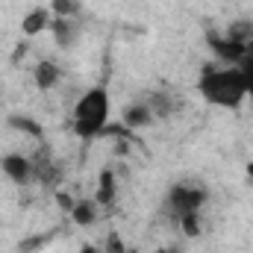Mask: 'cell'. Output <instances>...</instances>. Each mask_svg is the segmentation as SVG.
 Wrapping results in <instances>:
<instances>
[{"label": "cell", "mask_w": 253, "mask_h": 253, "mask_svg": "<svg viewBox=\"0 0 253 253\" xmlns=\"http://www.w3.org/2000/svg\"><path fill=\"white\" fill-rule=\"evenodd\" d=\"M197 91L209 106L218 109H239L248 100V88L239 65H206L197 77Z\"/></svg>", "instance_id": "6da1fadb"}, {"label": "cell", "mask_w": 253, "mask_h": 253, "mask_svg": "<svg viewBox=\"0 0 253 253\" xmlns=\"http://www.w3.org/2000/svg\"><path fill=\"white\" fill-rule=\"evenodd\" d=\"M109 112H112V97H109V88L106 85H91L88 91H83V97L77 100L74 106V132L83 138V141H91L97 135L106 132L109 126Z\"/></svg>", "instance_id": "7a4b0ae2"}, {"label": "cell", "mask_w": 253, "mask_h": 253, "mask_svg": "<svg viewBox=\"0 0 253 253\" xmlns=\"http://www.w3.org/2000/svg\"><path fill=\"white\" fill-rule=\"evenodd\" d=\"M206 200H209V191L203 183H194V180H180V183H174L168 194H165V215L174 221V224H180V221H186V218H194V215H200V209L206 206Z\"/></svg>", "instance_id": "3957f363"}, {"label": "cell", "mask_w": 253, "mask_h": 253, "mask_svg": "<svg viewBox=\"0 0 253 253\" xmlns=\"http://www.w3.org/2000/svg\"><path fill=\"white\" fill-rule=\"evenodd\" d=\"M0 171H3L6 180L15 183V186H33V183H36L33 156H27V153H6V156L0 159Z\"/></svg>", "instance_id": "277c9868"}, {"label": "cell", "mask_w": 253, "mask_h": 253, "mask_svg": "<svg viewBox=\"0 0 253 253\" xmlns=\"http://www.w3.org/2000/svg\"><path fill=\"white\" fill-rule=\"evenodd\" d=\"M33 174H36V183L44 186V189H56L59 180H62V168L50 159V153L44 147L33 153Z\"/></svg>", "instance_id": "5b68a950"}, {"label": "cell", "mask_w": 253, "mask_h": 253, "mask_svg": "<svg viewBox=\"0 0 253 253\" xmlns=\"http://www.w3.org/2000/svg\"><path fill=\"white\" fill-rule=\"evenodd\" d=\"M144 103L150 106V112H153L156 121H165V118H171V115L180 112V97H177L174 91H168V88H156V91H150V94L144 97Z\"/></svg>", "instance_id": "8992f818"}, {"label": "cell", "mask_w": 253, "mask_h": 253, "mask_svg": "<svg viewBox=\"0 0 253 253\" xmlns=\"http://www.w3.org/2000/svg\"><path fill=\"white\" fill-rule=\"evenodd\" d=\"M50 33L59 50H74L80 42V24L77 18H53L50 21Z\"/></svg>", "instance_id": "52a82bcc"}, {"label": "cell", "mask_w": 253, "mask_h": 253, "mask_svg": "<svg viewBox=\"0 0 253 253\" xmlns=\"http://www.w3.org/2000/svg\"><path fill=\"white\" fill-rule=\"evenodd\" d=\"M33 80H36V88L39 91H50V88H56L62 83V68H59V62H53V59H42V62L36 65Z\"/></svg>", "instance_id": "ba28073f"}, {"label": "cell", "mask_w": 253, "mask_h": 253, "mask_svg": "<svg viewBox=\"0 0 253 253\" xmlns=\"http://www.w3.org/2000/svg\"><path fill=\"white\" fill-rule=\"evenodd\" d=\"M156 121L153 118V112H150V106L144 103V100H135V103H129L124 109V126L126 129H141V126H150Z\"/></svg>", "instance_id": "9c48e42d"}, {"label": "cell", "mask_w": 253, "mask_h": 253, "mask_svg": "<svg viewBox=\"0 0 253 253\" xmlns=\"http://www.w3.org/2000/svg\"><path fill=\"white\" fill-rule=\"evenodd\" d=\"M71 221L74 224H80V227H91L94 221H97V212H100V206H97V200H88V197H83V200H77V203H71Z\"/></svg>", "instance_id": "30bf717a"}, {"label": "cell", "mask_w": 253, "mask_h": 253, "mask_svg": "<svg viewBox=\"0 0 253 253\" xmlns=\"http://www.w3.org/2000/svg\"><path fill=\"white\" fill-rule=\"evenodd\" d=\"M118 197V180H115V171H100V180H97V191H94V200L97 206H112Z\"/></svg>", "instance_id": "8fae6325"}, {"label": "cell", "mask_w": 253, "mask_h": 253, "mask_svg": "<svg viewBox=\"0 0 253 253\" xmlns=\"http://www.w3.org/2000/svg\"><path fill=\"white\" fill-rule=\"evenodd\" d=\"M50 21H53L50 9H33V12H30V15L24 18L21 30H24V36H39V33L50 30Z\"/></svg>", "instance_id": "7c38bea8"}, {"label": "cell", "mask_w": 253, "mask_h": 253, "mask_svg": "<svg viewBox=\"0 0 253 253\" xmlns=\"http://www.w3.org/2000/svg\"><path fill=\"white\" fill-rule=\"evenodd\" d=\"M6 124L12 126V129H18V132H24V135H30V138H36V141H42V138H44L42 124H39L36 118H30V115H9V118H6Z\"/></svg>", "instance_id": "4fadbf2b"}, {"label": "cell", "mask_w": 253, "mask_h": 253, "mask_svg": "<svg viewBox=\"0 0 253 253\" xmlns=\"http://www.w3.org/2000/svg\"><path fill=\"white\" fill-rule=\"evenodd\" d=\"M53 18H80V0H50Z\"/></svg>", "instance_id": "5bb4252c"}, {"label": "cell", "mask_w": 253, "mask_h": 253, "mask_svg": "<svg viewBox=\"0 0 253 253\" xmlns=\"http://www.w3.org/2000/svg\"><path fill=\"white\" fill-rule=\"evenodd\" d=\"M239 71H242V80H245V88H248V100L253 103V56L239 65Z\"/></svg>", "instance_id": "9a60e30c"}, {"label": "cell", "mask_w": 253, "mask_h": 253, "mask_svg": "<svg viewBox=\"0 0 253 253\" xmlns=\"http://www.w3.org/2000/svg\"><path fill=\"white\" fill-rule=\"evenodd\" d=\"M103 253H124V245H121L118 233H109V236H106V248H103Z\"/></svg>", "instance_id": "2e32d148"}, {"label": "cell", "mask_w": 253, "mask_h": 253, "mask_svg": "<svg viewBox=\"0 0 253 253\" xmlns=\"http://www.w3.org/2000/svg\"><path fill=\"white\" fill-rule=\"evenodd\" d=\"M159 253H180V251H174V248H165V251H159Z\"/></svg>", "instance_id": "e0dca14e"}]
</instances>
